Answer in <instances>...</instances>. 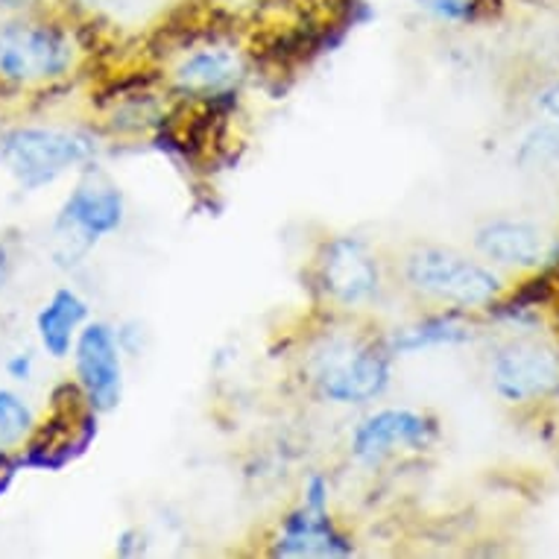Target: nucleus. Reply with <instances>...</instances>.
Returning a JSON list of instances; mask_svg holds the SVG:
<instances>
[{
    "mask_svg": "<svg viewBox=\"0 0 559 559\" xmlns=\"http://www.w3.org/2000/svg\"><path fill=\"white\" fill-rule=\"evenodd\" d=\"M33 3H36V0H0L3 10H27Z\"/></svg>",
    "mask_w": 559,
    "mask_h": 559,
    "instance_id": "412c9836",
    "label": "nucleus"
},
{
    "mask_svg": "<svg viewBox=\"0 0 559 559\" xmlns=\"http://www.w3.org/2000/svg\"><path fill=\"white\" fill-rule=\"evenodd\" d=\"M515 162L524 170H554L559 167V127H536L527 132Z\"/></svg>",
    "mask_w": 559,
    "mask_h": 559,
    "instance_id": "2eb2a0df",
    "label": "nucleus"
},
{
    "mask_svg": "<svg viewBox=\"0 0 559 559\" xmlns=\"http://www.w3.org/2000/svg\"><path fill=\"white\" fill-rule=\"evenodd\" d=\"M313 384L329 402H372L390 384V348L364 340H334L313 358Z\"/></svg>",
    "mask_w": 559,
    "mask_h": 559,
    "instance_id": "f03ea898",
    "label": "nucleus"
},
{
    "mask_svg": "<svg viewBox=\"0 0 559 559\" xmlns=\"http://www.w3.org/2000/svg\"><path fill=\"white\" fill-rule=\"evenodd\" d=\"M419 7L428 10L433 19L449 21V24H468L477 19V0H419Z\"/></svg>",
    "mask_w": 559,
    "mask_h": 559,
    "instance_id": "f3484780",
    "label": "nucleus"
},
{
    "mask_svg": "<svg viewBox=\"0 0 559 559\" xmlns=\"http://www.w3.org/2000/svg\"><path fill=\"white\" fill-rule=\"evenodd\" d=\"M273 554L275 557H348L352 542L331 524L329 513H317L302 504V510L285 519Z\"/></svg>",
    "mask_w": 559,
    "mask_h": 559,
    "instance_id": "9b49d317",
    "label": "nucleus"
},
{
    "mask_svg": "<svg viewBox=\"0 0 559 559\" xmlns=\"http://www.w3.org/2000/svg\"><path fill=\"white\" fill-rule=\"evenodd\" d=\"M74 62L71 38L50 24H7L0 29V74L7 80H47L62 76Z\"/></svg>",
    "mask_w": 559,
    "mask_h": 559,
    "instance_id": "39448f33",
    "label": "nucleus"
},
{
    "mask_svg": "<svg viewBox=\"0 0 559 559\" xmlns=\"http://www.w3.org/2000/svg\"><path fill=\"white\" fill-rule=\"evenodd\" d=\"M437 440V425L423 416V413L413 411H378L372 416H367L364 423L355 428V437H352V454L360 460V463H378L384 460L386 454L399 445H407V449H428L431 442Z\"/></svg>",
    "mask_w": 559,
    "mask_h": 559,
    "instance_id": "1a4fd4ad",
    "label": "nucleus"
},
{
    "mask_svg": "<svg viewBox=\"0 0 559 559\" xmlns=\"http://www.w3.org/2000/svg\"><path fill=\"white\" fill-rule=\"evenodd\" d=\"M240 76V62L235 53L221 47L197 50L176 68V85L191 94H221Z\"/></svg>",
    "mask_w": 559,
    "mask_h": 559,
    "instance_id": "f8f14e48",
    "label": "nucleus"
},
{
    "mask_svg": "<svg viewBox=\"0 0 559 559\" xmlns=\"http://www.w3.org/2000/svg\"><path fill=\"white\" fill-rule=\"evenodd\" d=\"M320 285L337 305L358 308L376 299L381 287L378 261L355 238H334L320 258Z\"/></svg>",
    "mask_w": 559,
    "mask_h": 559,
    "instance_id": "423d86ee",
    "label": "nucleus"
},
{
    "mask_svg": "<svg viewBox=\"0 0 559 559\" xmlns=\"http://www.w3.org/2000/svg\"><path fill=\"white\" fill-rule=\"evenodd\" d=\"M542 109H545V115H550L554 120H559V80L550 88H545L539 97Z\"/></svg>",
    "mask_w": 559,
    "mask_h": 559,
    "instance_id": "aec40b11",
    "label": "nucleus"
},
{
    "mask_svg": "<svg viewBox=\"0 0 559 559\" xmlns=\"http://www.w3.org/2000/svg\"><path fill=\"white\" fill-rule=\"evenodd\" d=\"M7 372H10L15 381H27L33 376V358L29 355H15V358L7 360Z\"/></svg>",
    "mask_w": 559,
    "mask_h": 559,
    "instance_id": "6ab92c4d",
    "label": "nucleus"
},
{
    "mask_svg": "<svg viewBox=\"0 0 559 559\" xmlns=\"http://www.w3.org/2000/svg\"><path fill=\"white\" fill-rule=\"evenodd\" d=\"M76 376L85 399L94 411L118 407L123 393V369H120V343L106 322H92L80 331L76 340Z\"/></svg>",
    "mask_w": 559,
    "mask_h": 559,
    "instance_id": "0eeeda50",
    "label": "nucleus"
},
{
    "mask_svg": "<svg viewBox=\"0 0 559 559\" xmlns=\"http://www.w3.org/2000/svg\"><path fill=\"white\" fill-rule=\"evenodd\" d=\"M88 156V138L62 129H19L0 141V158L27 191L45 188Z\"/></svg>",
    "mask_w": 559,
    "mask_h": 559,
    "instance_id": "7ed1b4c3",
    "label": "nucleus"
},
{
    "mask_svg": "<svg viewBox=\"0 0 559 559\" xmlns=\"http://www.w3.org/2000/svg\"><path fill=\"white\" fill-rule=\"evenodd\" d=\"M466 340H472V329H468V322L460 320V313H437V317L395 331L393 337L386 340V348H390V355H411V352L454 346V343H466Z\"/></svg>",
    "mask_w": 559,
    "mask_h": 559,
    "instance_id": "4468645a",
    "label": "nucleus"
},
{
    "mask_svg": "<svg viewBox=\"0 0 559 559\" xmlns=\"http://www.w3.org/2000/svg\"><path fill=\"white\" fill-rule=\"evenodd\" d=\"M305 507H311L317 513H329V480L322 475H313L305 486Z\"/></svg>",
    "mask_w": 559,
    "mask_h": 559,
    "instance_id": "a211bd4d",
    "label": "nucleus"
},
{
    "mask_svg": "<svg viewBox=\"0 0 559 559\" xmlns=\"http://www.w3.org/2000/svg\"><path fill=\"white\" fill-rule=\"evenodd\" d=\"M123 193L109 185H80L64 200L56 221V258L59 264H74L100 238L120 229Z\"/></svg>",
    "mask_w": 559,
    "mask_h": 559,
    "instance_id": "20e7f679",
    "label": "nucleus"
},
{
    "mask_svg": "<svg viewBox=\"0 0 559 559\" xmlns=\"http://www.w3.org/2000/svg\"><path fill=\"white\" fill-rule=\"evenodd\" d=\"M85 317H88V305H85L74 290H56L53 299H50L36 317L41 346H45L53 358H64V355L71 352L76 329L83 325Z\"/></svg>",
    "mask_w": 559,
    "mask_h": 559,
    "instance_id": "ddd939ff",
    "label": "nucleus"
},
{
    "mask_svg": "<svg viewBox=\"0 0 559 559\" xmlns=\"http://www.w3.org/2000/svg\"><path fill=\"white\" fill-rule=\"evenodd\" d=\"M477 252L504 266H539L550 252V243L539 226L524 221H492L475 235Z\"/></svg>",
    "mask_w": 559,
    "mask_h": 559,
    "instance_id": "9d476101",
    "label": "nucleus"
},
{
    "mask_svg": "<svg viewBox=\"0 0 559 559\" xmlns=\"http://www.w3.org/2000/svg\"><path fill=\"white\" fill-rule=\"evenodd\" d=\"M404 278L413 290L457 308H480L501 294V278L454 249L423 247L404 261Z\"/></svg>",
    "mask_w": 559,
    "mask_h": 559,
    "instance_id": "f257e3e1",
    "label": "nucleus"
},
{
    "mask_svg": "<svg viewBox=\"0 0 559 559\" xmlns=\"http://www.w3.org/2000/svg\"><path fill=\"white\" fill-rule=\"evenodd\" d=\"M29 425H33V413L27 404L10 390H0V442L3 445L19 442L29 431Z\"/></svg>",
    "mask_w": 559,
    "mask_h": 559,
    "instance_id": "dca6fc26",
    "label": "nucleus"
},
{
    "mask_svg": "<svg viewBox=\"0 0 559 559\" xmlns=\"http://www.w3.org/2000/svg\"><path fill=\"white\" fill-rule=\"evenodd\" d=\"M559 384V360L542 343H510L492 360V386L507 402H531Z\"/></svg>",
    "mask_w": 559,
    "mask_h": 559,
    "instance_id": "6e6552de",
    "label": "nucleus"
}]
</instances>
